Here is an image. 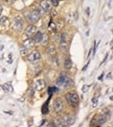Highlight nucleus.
Wrapping results in <instances>:
<instances>
[{
	"label": "nucleus",
	"instance_id": "30",
	"mask_svg": "<svg viewBox=\"0 0 113 127\" xmlns=\"http://www.w3.org/2000/svg\"><path fill=\"white\" fill-rule=\"evenodd\" d=\"M92 52H93V50H92V49H90V51H89V54H88V57H89L90 55L92 54Z\"/></svg>",
	"mask_w": 113,
	"mask_h": 127
},
{
	"label": "nucleus",
	"instance_id": "28",
	"mask_svg": "<svg viewBox=\"0 0 113 127\" xmlns=\"http://www.w3.org/2000/svg\"><path fill=\"white\" fill-rule=\"evenodd\" d=\"M88 65H89V62H88V63H87V64H86V65H85V66L83 67V69H82V71H86V69H87V67H88Z\"/></svg>",
	"mask_w": 113,
	"mask_h": 127
},
{
	"label": "nucleus",
	"instance_id": "37",
	"mask_svg": "<svg viewBox=\"0 0 113 127\" xmlns=\"http://www.w3.org/2000/svg\"><path fill=\"white\" fill-rule=\"evenodd\" d=\"M2 1H5V2H8V1H10V0H2Z\"/></svg>",
	"mask_w": 113,
	"mask_h": 127
},
{
	"label": "nucleus",
	"instance_id": "34",
	"mask_svg": "<svg viewBox=\"0 0 113 127\" xmlns=\"http://www.w3.org/2000/svg\"><path fill=\"white\" fill-rule=\"evenodd\" d=\"M75 20H77V13H75Z\"/></svg>",
	"mask_w": 113,
	"mask_h": 127
},
{
	"label": "nucleus",
	"instance_id": "2",
	"mask_svg": "<svg viewBox=\"0 0 113 127\" xmlns=\"http://www.w3.org/2000/svg\"><path fill=\"white\" fill-rule=\"evenodd\" d=\"M66 100L70 105H72V107H76L77 104L79 103V97L78 95L75 92H70L68 94H66Z\"/></svg>",
	"mask_w": 113,
	"mask_h": 127
},
{
	"label": "nucleus",
	"instance_id": "38",
	"mask_svg": "<svg viewBox=\"0 0 113 127\" xmlns=\"http://www.w3.org/2000/svg\"><path fill=\"white\" fill-rule=\"evenodd\" d=\"M14 1H15V0H14Z\"/></svg>",
	"mask_w": 113,
	"mask_h": 127
},
{
	"label": "nucleus",
	"instance_id": "16",
	"mask_svg": "<svg viewBox=\"0 0 113 127\" xmlns=\"http://www.w3.org/2000/svg\"><path fill=\"white\" fill-rule=\"evenodd\" d=\"M72 65V62L70 58H67L65 59V62H64V67H65V69H70Z\"/></svg>",
	"mask_w": 113,
	"mask_h": 127
},
{
	"label": "nucleus",
	"instance_id": "14",
	"mask_svg": "<svg viewBox=\"0 0 113 127\" xmlns=\"http://www.w3.org/2000/svg\"><path fill=\"white\" fill-rule=\"evenodd\" d=\"M48 35H46V34H43V37H42V39H41V41H40V43H41L43 46H45V45H47V43H48Z\"/></svg>",
	"mask_w": 113,
	"mask_h": 127
},
{
	"label": "nucleus",
	"instance_id": "15",
	"mask_svg": "<svg viewBox=\"0 0 113 127\" xmlns=\"http://www.w3.org/2000/svg\"><path fill=\"white\" fill-rule=\"evenodd\" d=\"M43 37V33L40 32V31H38V32L35 34V38H34V41L36 43H40V41H41V39Z\"/></svg>",
	"mask_w": 113,
	"mask_h": 127
},
{
	"label": "nucleus",
	"instance_id": "32",
	"mask_svg": "<svg viewBox=\"0 0 113 127\" xmlns=\"http://www.w3.org/2000/svg\"><path fill=\"white\" fill-rule=\"evenodd\" d=\"M45 123H46V121H45V120H44V121L42 122V124H41V125H40V126H44V125H46Z\"/></svg>",
	"mask_w": 113,
	"mask_h": 127
},
{
	"label": "nucleus",
	"instance_id": "3",
	"mask_svg": "<svg viewBox=\"0 0 113 127\" xmlns=\"http://www.w3.org/2000/svg\"><path fill=\"white\" fill-rule=\"evenodd\" d=\"M40 18H41V14H40V12L38 10H33L27 15V20L32 23L39 21Z\"/></svg>",
	"mask_w": 113,
	"mask_h": 127
},
{
	"label": "nucleus",
	"instance_id": "13",
	"mask_svg": "<svg viewBox=\"0 0 113 127\" xmlns=\"http://www.w3.org/2000/svg\"><path fill=\"white\" fill-rule=\"evenodd\" d=\"M54 124H56L57 126H61V127H66V126H68V124L66 123V121L60 119V118H56V119L54 120Z\"/></svg>",
	"mask_w": 113,
	"mask_h": 127
},
{
	"label": "nucleus",
	"instance_id": "36",
	"mask_svg": "<svg viewBox=\"0 0 113 127\" xmlns=\"http://www.w3.org/2000/svg\"><path fill=\"white\" fill-rule=\"evenodd\" d=\"M23 100H24V99H23V98H21V99H19V102H23Z\"/></svg>",
	"mask_w": 113,
	"mask_h": 127
},
{
	"label": "nucleus",
	"instance_id": "19",
	"mask_svg": "<svg viewBox=\"0 0 113 127\" xmlns=\"http://www.w3.org/2000/svg\"><path fill=\"white\" fill-rule=\"evenodd\" d=\"M60 38H61V40H60V43H67L68 42V34L67 33H62L61 34V36H60Z\"/></svg>",
	"mask_w": 113,
	"mask_h": 127
},
{
	"label": "nucleus",
	"instance_id": "1",
	"mask_svg": "<svg viewBox=\"0 0 113 127\" xmlns=\"http://www.w3.org/2000/svg\"><path fill=\"white\" fill-rule=\"evenodd\" d=\"M56 84L58 86L64 87V88H67L68 86H70L72 84V79L68 75H66L65 73H63L58 77L57 80H56Z\"/></svg>",
	"mask_w": 113,
	"mask_h": 127
},
{
	"label": "nucleus",
	"instance_id": "4",
	"mask_svg": "<svg viewBox=\"0 0 113 127\" xmlns=\"http://www.w3.org/2000/svg\"><path fill=\"white\" fill-rule=\"evenodd\" d=\"M40 58H41V54H40V52H37V51L32 52L28 55V60H29V62H31V63L37 62Z\"/></svg>",
	"mask_w": 113,
	"mask_h": 127
},
{
	"label": "nucleus",
	"instance_id": "29",
	"mask_svg": "<svg viewBox=\"0 0 113 127\" xmlns=\"http://www.w3.org/2000/svg\"><path fill=\"white\" fill-rule=\"evenodd\" d=\"M111 76H112V74H111V73H109V74H107L106 78H107V79H109V80H110V79H112V78H111Z\"/></svg>",
	"mask_w": 113,
	"mask_h": 127
},
{
	"label": "nucleus",
	"instance_id": "26",
	"mask_svg": "<svg viewBox=\"0 0 113 127\" xmlns=\"http://www.w3.org/2000/svg\"><path fill=\"white\" fill-rule=\"evenodd\" d=\"M87 89H88V85H84V86L82 87V91H83V92H86Z\"/></svg>",
	"mask_w": 113,
	"mask_h": 127
},
{
	"label": "nucleus",
	"instance_id": "21",
	"mask_svg": "<svg viewBox=\"0 0 113 127\" xmlns=\"http://www.w3.org/2000/svg\"><path fill=\"white\" fill-rule=\"evenodd\" d=\"M20 54L22 55V56H25V55L28 54V51L25 47H21L20 48Z\"/></svg>",
	"mask_w": 113,
	"mask_h": 127
},
{
	"label": "nucleus",
	"instance_id": "11",
	"mask_svg": "<svg viewBox=\"0 0 113 127\" xmlns=\"http://www.w3.org/2000/svg\"><path fill=\"white\" fill-rule=\"evenodd\" d=\"M65 120H66V123H67L68 125H72V124L75 122V116H74L72 115H66Z\"/></svg>",
	"mask_w": 113,
	"mask_h": 127
},
{
	"label": "nucleus",
	"instance_id": "23",
	"mask_svg": "<svg viewBox=\"0 0 113 127\" xmlns=\"http://www.w3.org/2000/svg\"><path fill=\"white\" fill-rule=\"evenodd\" d=\"M58 91H59V88H57V87H55V86L49 87V89H48V93L49 94H51L53 92H58Z\"/></svg>",
	"mask_w": 113,
	"mask_h": 127
},
{
	"label": "nucleus",
	"instance_id": "17",
	"mask_svg": "<svg viewBox=\"0 0 113 127\" xmlns=\"http://www.w3.org/2000/svg\"><path fill=\"white\" fill-rule=\"evenodd\" d=\"M55 52H56V47L54 45H50L47 49V53L48 54H54Z\"/></svg>",
	"mask_w": 113,
	"mask_h": 127
},
{
	"label": "nucleus",
	"instance_id": "8",
	"mask_svg": "<svg viewBox=\"0 0 113 127\" xmlns=\"http://www.w3.org/2000/svg\"><path fill=\"white\" fill-rule=\"evenodd\" d=\"M45 81H43V80H38V81L35 82L33 87H34V89H35V90L40 91V90H43V89L45 88Z\"/></svg>",
	"mask_w": 113,
	"mask_h": 127
},
{
	"label": "nucleus",
	"instance_id": "35",
	"mask_svg": "<svg viewBox=\"0 0 113 127\" xmlns=\"http://www.w3.org/2000/svg\"><path fill=\"white\" fill-rule=\"evenodd\" d=\"M86 12H87V14L89 15V8H87V10H86Z\"/></svg>",
	"mask_w": 113,
	"mask_h": 127
},
{
	"label": "nucleus",
	"instance_id": "5",
	"mask_svg": "<svg viewBox=\"0 0 113 127\" xmlns=\"http://www.w3.org/2000/svg\"><path fill=\"white\" fill-rule=\"evenodd\" d=\"M22 25H23V21L20 18H15L13 21V28L17 31H19L21 28H22Z\"/></svg>",
	"mask_w": 113,
	"mask_h": 127
},
{
	"label": "nucleus",
	"instance_id": "33",
	"mask_svg": "<svg viewBox=\"0 0 113 127\" xmlns=\"http://www.w3.org/2000/svg\"><path fill=\"white\" fill-rule=\"evenodd\" d=\"M102 77H103V74H102V75L100 76V78H99V80H100V81H102Z\"/></svg>",
	"mask_w": 113,
	"mask_h": 127
},
{
	"label": "nucleus",
	"instance_id": "24",
	"mask_svg": "<svg viewBox=\"0 0 113 127\" xmlns=\"http://www.w3.org/2000/svg\"><path fill=\"white\" fill-rule=\"evenodd\" d=\"M7 20H8V19H7L6 17H2L1 19H0V24H1L2 26H5Z\"/></svg>",
	"mask_w": 113,
	"mask_h": 127
},
{
	"label": "nucleus",
	"instance_id": "10",
	"mask_svg": "<svg viewBox=\"0 0 113 127\" xmlns=\"http://www.w3.org/2000/svg\"><path fill=\"white\" fill-rule=\"evenodd\" d=\"M36 31H37V28L34 25H29L25 29V35H27L28 37H30V36H32L33 34H35Z\"/></svg>",
	"mask_w": 113,
	"mask_h": 127
},
{
	"label": "nucleus",
	"instance_id": "20",
	"mask_svg": "<svg viewBox=\"0 0 113 127\" xmlns=\"http://www.w3.org/2000/svg\"><path fill=\"white\" fill-rule=\"evenodd\" d=\"M48 103H49V100H47L46 103L43 106V109H42L43 114H47L48 113Z\"/></svg>",
	"mask_w": 113,
	"mask_h": 127
},
{
	"label": "nucleus",
	"instance_id": "22",
	"mask_svg": "<svg viewBox=\"0 0 113 127\" xmlns=\"http://www.w3.org/2000/svg\"><path fill=\"white\" fill-rule=\"evenodd\" d=\"M34 92H35L34 87H30V88L28 89V91H27L28 96H29V97H32V96H33V95H34Z\"/></svg>",
	"mask_w": 113,
	"mask_h": 127
},
{
	"label": "nucleus",
	"instance_id": "25",
	"mask_svg": "<svg viewBox=\"0 0 113 127\" xmlns=\"http://www.w3.org/2000/svg\"><path fill=\"white\" fill-rule=\"evenodd\" d=\"M59 1H60V0H50V3H51V5L56 7V6L59 5Z\"/></svg>",
	"mask_w": 113,
	"mask_h": 127
},
{
	"label": "nucleus",
	"instance_id": "7",
	"mask_svg": "<svg viewBox=\"0 0 113 127\" xmlns=\"http://www.w3.org/2000/svg\"><path fill=\"white\" fill-rule=\"evenodd\" d=\"M41 8L45 12H49L51 10V8H52V5H51L50 1H48V0H42Z\"/></svg>",
	"mask_w": 113,
	"mask_h": 127
},
{
	"label": "nucleus",
	"instance_id": "9",
	"mask_svg": "<svg viewBox=\"0 0 113 127\" xmlns=\"http://www.w3.org/2000/svg\"><path fill=\"white\" fill-rule=\"evenodd\" d=\"M35 44H36V42L34 41V39L29 38L23 42V47H25L26 49H29V48H33L35 46Z\"/></svg>",
	"mask_w": 113,
	"mask_h": 127
},
{
	"label": "nucleus",
	"instance_id": "18",
	"mask_svg": "<svg viewBox=\"0 0 113 127\" xmlns=\"http://www.w3.org/2000/svg\"><path fill=\"white\" fill-rule=\"evenodd\" d=\"M106 122V115H102L98 117V123L100 124H103V123H105Z\"/></svg>",
	"mask_w": 113,
	"mask_h": 127
},
{
	"label": "nucleus",
	"instance_id": "31",
	"mask_svg": "<svg viewBox=\"0 0 113 127\" xmlns=\"http://www.w3.org/2000/svg\"><path fill=\"white\" fill-rule=\"evenodd\" d=\"M2 11H3V7L0 6V16H1V14H2Z\"/></svg>",
	"mask_w": 113,
	"mask_h": 127
},
{
	"label": "nucleus",
	"instance_id": "12",
	"mask_svg": "<svg viewBox=\"0 0 113 127\" xmlns=\"http://www.w3.org/2000/svg\"><path fill=\"white\" fill-rule=\"evenodd\" d=\"M2 88H3L5 91H8V92H13V91H14L11 83H7L3 84V85H2Z\"/></svg>",
	"mask_w": 113,
	"mask_h": 127
},
{
	"label": "nucleus",
	"instance_id": "6",
	"mask_svg": "<svg viewBox=\"0 0 113 127\" xmlns=\"http://www.w3.org/2000/svg\"><path fill=\"white\" fill-rule=\"evenodd\" d=\"M64 109V105H63V102L61 99H56L54 101V110H55V112L56 113H60L62 112Z\"/></svg>",
	"mask_w": 113,
	"mask_h": 127
},
{
	"label": "nucleus",
	"instance_id": "27",
	"mask_svg": "<svg viewBox=\"0 0 113 127\" xmlns=\"http://www.w3.org/2000/svg\"><path fill=\"white\" fill-rule=\"evenodd\" d=\"M97 100H98V98H93L92 102H93V104H94V105H96V104H97V102H98Z\"/></svg>",
	"mask_w": 113,
	"mask_h": 127
}]
</instances>
